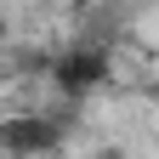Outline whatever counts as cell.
I'll return each mask as SVG.
<instances>
[{
    "mask_svg": "<svg viewBox=\"0 0 159 159\" xmlns=\"http://www.w3.org/2000/svg\"><path fill=\"white\" fill-rule=\"evenodd\" d=\"M51 74H57V91H68V97H85V91H97L108 80V51L102 46H74V51H63L51 63Z\"/></svg>",
    "mask_w": 159,
    "mask_h": 159,
    "instance_id": "6da1fadb",
    "label": "cell"
},
{
    "mask_svg": "<svg viewBox=\"0 0 159 159\" xmlns=\"http://www.w3.org/2000/svg\"><path fill=\"white\" fill-rule=\"evenodd\" d=\"M57 142H63V125L46 114H23V119H6L0 125V148H11V153H51Z\"/></svg>",
    "mask_w": 159,
    "mask_h": 159,
    "instance_id": "7a4b0ae2",
    "label": "cell"
},
{
    "mask_svg": "<svg viewBox=\"0 0 159 159\" xmlns=\"http://www.w3.org/2000/svg\"><path fill=\"white\" fill-rule=\"evenodd\" d=\"M91 159H131V153H125V148H97Z\"/></svg>",
    "mask_w": 159,
    "mask_h": 159,
    "instance_id": "3957f363",
    "label": "cell"
}]
</instances>
